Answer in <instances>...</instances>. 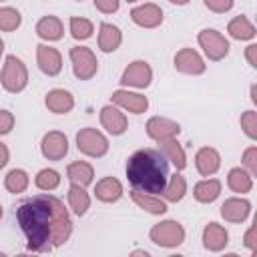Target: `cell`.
Wrapping results in <instances>:
<instances>
[{"label":"cell","instance_id":"obj_36","mask_svg":"<svg viewBox=\"0 0 257 257\" xmlns=\"http://www.w3.org/2000/svg\"><path fill=\"white\" fill-rule=\"evenodd\" d=\"M243 167L247 169V173L251 177L257 175V147L245 149V153H243Z\"/></svg>","mask_w":257,"mask_h":257},{"label":"cell","instance_id":"obj_31","mask_svg":"<svg viewBox=\"0 0 257 257\" xmlns=\"http://www.w3.org/2000/svg\"><path fill=\"white\" fill-rule=\"evenodd\" d=\"M28 183H30V179H28L26 171H22V169H12V171L4 177V187H6V191H8V193H14V195L24 193L26 187H28Z\"/></svg>","mask_w":257,"mask_h":257},{"label":"cell","instance_id":"obj_37","mask_svg":"<svg viewBox=\"0 0 257 257\" xmlns=\"http://www.w3.org/2000/svg\"><path fill=\"white\" fill-rule=\"evenodd\" d=\"M205 6L211 10V12H217V14H223V12H229L233 8V0H203Z\"/></svg>","mask_w":257,"mask_h":257},{"label":"cell","instance_id":"obj_13","mask_svg":"<svg viewBox=\"0 0 257 257\" xmlns=\"http://www.w3.org/2000/svg\"><path fill=\"white\" fill-rule=\"evenodd\" d=\"M36 62H38V68L48 76H56L62 70L60 52L56 48L48 46V44H38L36 46Z\"/></svg>","mask_w":257,"mask_h":257},{"label":"cell","instance_id":"obj_5","mask_svg":"<svg viewBox=\"0 0 257 257\" xmlns=\"http://www.w3.org/2000/svg\"><path fill=\"white\" fill-rule=\"evenodd\" d=\"M149 235H151V241L155 245L167 247V249L179 247L185 241V229H183V225L179 221H173V219L161 221V223L153 225V229H151Z\"/></svg>","mask_w":257,"mask_h":257},{"label":"cell","instance_id":"obj_19","mask_svg":"<svg viewBox=\"0 0 257 257\" xmlns=\"http://www.w3.org/2000/svg\"><path fill=\"white\" fill-rule=\"evenodd\" d=\"M94 195L102 203H116L122 197V185L114 177H104L94 185Z\"/></svg>","mask_w":257,"mask_h":257},{"label":"cell","instance_id":"obj_17","mask_svg":"<svg viewBox=\"0 0 257 257\" xmlns=\"http://www.w3.org/2000/svg\"><path fill=\"white\" fill-rule=\"evenodd\" d=\"M195 167L203 177H211L221 167V155L213 147H203L195 155Z\"/></svg>","mask_w":257,"mask_h":257},{"label":"cell","instance_id":"obj_16","mask_svg":"<svg viewBox=\"0 0 257 257\" xmlns=\"http://www.w3.org/2000/svg\"><path fill=\"white\" fill-rule=\"evenodd\" d=\"M100 124L112 135V137H118L126 131L128 122H126V116L112 104H106L100 108Z\"/></svg>","mask_w":257,"mask_h":257},{"label":"cell","instance_id":"obj_48","mask_svg":"<svg viewBox=\"0 0 257 257\" xmlns=\"http://www.w3.org/2000/svg\"><path fill=\"white\" fill-rule=\"evenodd\" d=\"M76 2H80V0H76Z\"/></svg>","mask_w":257,"mask_h":257},{"label":"cell","instance_id":"obj_34","mask_svg":"<svg viewBox=\"0 0 257 257\" xmlns=\"http://www.w3.org/2000/svg\"><path fill=\"white\" fill-rule=\"evenodd\" d=\"M34 185H36L40 191H54V189L60 185V175H58L54 169H42V171L36 175Z\"/></svg>","mask_w":257,"mask_h":257},{"label":"cell","instance_id":"obj_27","mask_svg":"<svg viewBox=\"0 0 257 257\" xmlns=\"http://www.w3.org/2000/svg\"><path fill=\"white\" fill-rule=\"evenodd\" d=\"M227 185L233 193H249L251 187H253V177L245 171V169H231L229 175H227Z\"/></svg>","mask_w":257,"mask_h":257},{"label":"cell","instance_id":"obj_21","mask_svg":"<svg viewBox=\"0 0 257 257\" xmlns=\"http://www.w3.org/2000/svg\"><path fill=\"white\" fill-rule=\"evenodd\" d=\"M122 42V32L108 22H102L98 28V48L102 52H114Z\"/></svg>","mask_w":257,"mask_h":257},{"label":"cell","instance_id":"obj_28","mask_svg":"<svg viewBox=\"0 0 257 257\" xmlns=\"http://www.w3.org/2000/svg\"><path fill=\"white\" fill-rule=\"evenodd\" d=\"M187 193V181L183 175L175 173L173 177L167 179V185L163 189V197L169 201V203H179Z\"/></svg>","mask_w":257,"mask_h":257},{"label":"cell","instance_id":"obj_41","mask_svg":"<svg viewBox=\"0 0 257 257\" xmlns=\"http://www.w3.org/2000/svg\"><path fill=\"white\" fill-rule=\"evenodd\" d=\"M245 56H247L249 64H251L253 68H257V44H249L247 50H245Z\"/></svg>","mask_w":257,"mask_h":257},{"label":"cell","instance_id":"obj_7","mask_svg":"<svg viewBox=\"0 0 257 257\" xmlns=\"http://www.w3.org/2000/svg\"><path fill=\"white\" fill-rule=\"evenodd\" d=\"M197 40H199V44H201V48L205 50V54H207L209 60H215V62H217V60H223V58L227 56V52H229V42H227V38H225L221 32L213 30V28L201 30L199 36H197Z\"/></svg>","mask_w":257,"mask_h":257},{"label":"cell","instance_id":"obj_40","mask_svg":"<svg viewBox=\"0 0 257 257\" xmlns=\"http://www.w3.org/2000/svg\"><path fill=\"white\" fill-rule=\"evenodd\" d=\"M255 233H257V227L255 225H251L249 229H247V233H245V247H249L251 251H255L257 249V239H255Z\"/></svg>","mask_w":257,"mask_h":257},{"label":"cell","instance_id":"obj_20","mask_svg":"<svg viewBox=\"0 0 257 257\" xmlns=\"http://www.w3.org/2000/svg\"><path fill=\"white\" fill-rule=\"evenodd\" d=\"M229 243V235L225 231V227H221L219 223H209L203 229V245L209 251H221L225 249Z\"/></svg>","mask_w":257,"mask_h":257},{"label":"cell","instance_id":"obj_25","mask_svg":"<svg viewBox=\"0 0 257 257\" xmlns=\"http://www.w3.org/2000/svg\"><path fill=\"white\" fill-rule=\"evenodd\" d=\"M221 195V181L219 179H205L199 181L193 189V197L199 203H213Z\"/></svg>","mask_w":257,"mask_h":257},{"label":"cell","instance_id":"obj_29","mask_svg":"<svg viewBox=\"0 0 257 257\" xmlns=\"http://www.w3.org/2000/svg\"><path fill=\"white\" fill-rule=\"evenodd\" d=\"M68 205H70V209H72L76 215H84V213L88 211V207H90V197H88V193L84 191L82 185H76V183L70 185V189H68Z\"/></svg>","mask_w":257,"mask_h":257},{"label":"cell","instance_id":"obj_2","mask_svg":"<svg viewBox=\"0 0 257 257\" xmlns=\"http://www.w3.org/2000/svg\"><path fill=\"white\" fill-rule=\"evenodd\" d=\"M126 179L137 191L163 193L169 179V161L157 149H141L126 161Z\"/></svg>","mask_w":257,"mask_h":257},{"label":"cell","instance_id":"obj_26","mask_svg":"<svg viewBox=\"0 0 257 257\" xmlns=\"http://www.w3.org/2000/svg\"><path fill=\"white\" fill-rule=\"evenodd\" d=\"M227 32H229L231 38H235V40H251V38L255 36V26L249 22L247 16L241 14V16H235V18L229 22Z\"/></svg>","mask_w":257,"mask_h":257},{"label":"cell","instance_id":"obj_15","mask_svg":"<svg viewBox=\"0 0 257 257\" xmlns=\"http://www.w3.org/2000/svg\"><path fill=\"white\" fill-rule=\"evenodd\" d=\"M251 213V203L247 199L231 197L221 205V217L229 223H243Z\"/></svg>","mask_w":257,"mask_h":257},{"label":"cell","instance_id":"obj_38","mask_svg":"<svg viewBox=\"0 0 257 257\" xmlns=\"http://www.w3.org/2000/svg\"><path fill=\"white\" fill-rule=\"evenodd\" d=\"M14 126V114L10 110H0V135H8Z\"/></svg>","mask_w":257,"mask_h":257},{"label":"cell","instance_id":"obj_8","mask_svg":"<svg viewBox=\"0 0 257 257\" xmlns=\"http://www.w3.org/2000/svg\"><path fill=\"white\" fill-rule=\"evenodd\" d=\"M151 80H153V68L145 60L131 62L120 76V82L124 86H133V88H147L151 84Z\"/></svg>","mask_w":257,"mask_h":257},{"label":"cell","instance_id":"obj_4","mask_svg":"<svg viewBox=\"0 0 257 257\" xmlns=\"http://www.w3.org/2000/svg\"><path fill=\"white\" fill-rule=\"evenodd\" d=\"M76 149L86 157L100 159L108 153V141L100 131L86 126V128H80L76 133Z\"/></svg>","mask_w":257,"mask_h":257},{"label":"cell","instance_id":"obj_44","mask_svg":"<svg viewBox=\"0 0 257 257\" xmlns=\"http://www.w3.org/2000/svg\"><path fill=\"white\" fill-rule=\"evenodd\" d=\"M251 100L257 102V92H255V86H251Z\"/></svg>","mask_w":257,"mask_h":257},{"label":"cell","instance_id":"obj_33","mask_svg":"<svg viewBox=\"0 0 257 257\" xmlns=\"http://www.w3.org/2000/svg\"><path fill=\"white\" fill-rule=\"evenodd\" d=\"M92 32H94V26H92V22L88 18H80V16H72L70 18V34H72V38L86 40V38L92 36Z\"/></svg>","mask_w":257,"mask_h":257},{"label":"cell","instance_id":"obj_10","mask_svg":"<svg viewBox=\"0 0 257 257\" xmlns=\"http://www.w3.org/2000/svg\"><path fill=\"white\" fill-rule=\"evenodd\" d=\"M40 151H42L44 159H48V161H60V159H64L66 153H68V139H66V135H62L58 131L46 133L42 137Z\"/></svg>","mask_w":257,"mask_h":257},{"label":"cell","instance_id":"obj_43","mask_svg":"<svg viewBox=\"0 0 257 257\" xmlns=\"http://www.w3.org/2000/svg\"><path fill=\"white\" fill-rule=\"evenodd\" d=\"M169 2H173V4H177V6H185V4H189L191 0H169Z\"/></svg>","mask_w":257,"mask_h":257},{"label":"cell","instance_id":"obj_49","mask_svg":"<svg viewBox=\"0 0 257 257\" xmlns=\"http://www.w3.org/2000/svg\"><path fill=\"white\" fill-rule=\"evenodd\" d=\"M0 2H2V0H0Z\"/></svg>","mask_w":257,"mask_h":257},{"label":"cell","instance_id":"obj_45","mask_svg":"<svg viewBox=\"0 0 257 257\" xmlns=\"http://www.w3.org/2000/svg\"><path fill=\"white\" fill-rule=\"evenodd\" d=\"M2 52H4V42L0 40V56H2Z\"/></svg>","mask_w":257,"mask_h":257},{"label":"cell","instance_id":"obj_39","mask_svg":"<svg viewBox=\"0 0 257 257\" xmlns=\"http://www.w3.org/2000/svg\"><path fill=\"white\" fill-rule=\"evenodd\" d=\"M96 10H100L102 14H112L118 10V0H92Z\"/></svg>","mask_w":257,"mask_h":257},{"label":"cell","instance_id":"obj_46","mask_svg":"<svg viewBox=\"0 0 257 257\" xmlns=\"http://www.w3.org/2000/svg\"><path fill=\"white\" fill-rule=\"evenodd\" d=\"M0 219H2V205H0Z\"/></svg>","mask_w":257,"mask_h":257},{"label":"cell","instance_id":"obj_9","mask_svg":"<svg viewBox=\"0 0 257 257\" xmlns=\"http://www.w3.org/2000/svg\"><path fill=\"white\" fill-rule=\"evenodd\" d=\"M147 135L157 141V143H163V141H169V139H175L179 133H181V126L179 122L171 120V118H165V116H151L147 120Z\"/></svg>","mask_w":257,"mask_h":257},{"label":"cell","instance_id":"obj_32","mask_svg":"<svg viewBox=\"0 0 257 257\" xmlns=\"http://www.w3.org/2000/svg\"><path fill=\"white\" fill-rule=\"evenodd\" d=\"M22 24V16L16 8L2 6L0 8V30L2 32H12Z\"/></svg>","mask_w":257,"mask_h":257},{"label":"cell","instance_id":"obj_18","mask_svg":"<svg viewBox=\"0 0 257 257\" xmlns=\"http://www.w3.org/2000/svg\"><path fill=\"white\" fill-rule=\"evenodd\" d=\"M44 104H46V108H48L50 112L66 114V112L72 110L74 98H72V94H70L68 90H64V88H54V90H50V92L46 94Z\"/></svg>","mask_w":257,"mask_h":257},{"label":"cell","instance_id":"obj_14","mask_svg":"<svg viewBox=\"0 0 257 257\" xmlns=\"http://www.w3.org/2000/svg\"><path fill=\"white\" fill-rule=\"evenodd\" d=\"M110 98H112V104H116V106H120V108H124L128 112H133V114H143L149 108L147 96H143L139 92H128V90H122L120 88V90H114Z\"/></svg>","mask_w":257,"mask_h":257},{"label":"cell","instance_id":"obj_47","mask_svg":"<svg viewBox=\"0 0 257 257\" xmlns=\"http://www.w3.org/2000/svg\"><path fill=\"white\" fill-rule=\"evenodd\" d=\"M126 2H137V0H126Z\"/></svg>","mask_w":257,"mask_h":257},{"label":"cell","instance_id":"obj_3","mask_svg":"<svg viewBox=\"0 0 257 257\" xmlns=\"http://www.w3.org/2000/svg\"><path fill=\"white\" fill-rule=\"evenodd\" d=\"M0 82H2L4 90L14 92V94L26 88V84H28V70H26L24 62L20 58H16L14 54L6 56L4 66H2V74H0Z\"/></svg>","mask_w":257,"mask_h":257},{"label":"cell","instance_id":"obj_24","mask_svg":"<svg viewBox=\"0 0 257 257\" xmlns=\"http://www.w3.org/2000/svg\"><path fill=\"white\" fill-rule=\"evenodd\" d=\"M66 177L70 179V183H76V185H90L92 179H94V169L86 163V161H74L68 165L66 169Z\"/></svg>","mask_w":257,"mask_h":257},{"label":"cell","instance_id":"obj_11","mask_svg":"<svg viewBox=\"0 0 257 257\" xmlns=\"http://www.w3.org/2000/svg\"><path fill=\"white\" fill-rule=\"evenodd\" d=\"M175 68L179 72H183V74L197 76V74H203L205 72L207 64H205V60L201 58V54L197 50H193V48H181L175 54Z\"/></svg>","mask_w":257,"mask_h":257},{"label":"cell","instance_id":"obj_1","mask_svg":"<svg viewBox=\"0 0 257 257\" xmlns=\"http://www.w3.org/2000/svg\"><path fill=\"white\" fill-rule=\"evenodd\" d=\"M16 219L26 235L28 249L46 253L66 243L72 235V221L60 199L52 195H36L16 209Z\"/></svg>","mask_w":257,"mask_h":257},{"label":"cell","instance_id":"obj_23","mask_svg":"<svg viewBox=\"0 0 257 257\" xmlns=\"http://www.w3.org/2000/svg\"><path fill=\"white\" fill-rule=\"evenodd\" d=\"M131 199H133L141 209H145L147 213H153V215H163V213H167L165 201L157 199V197L151 195V193H143V191L133 189V191H131Z\"/></svg>","mask_w":257,"mask_h":257},{"label":"cell","instance_id":"obj_6","mask_svg":"<svg viewBox=\"0 0 257 257\" xmlns=\"http://www.w3.org/2000/svg\"><path fill=\"white\" fill-rule=\"evenodd\" d=\"M70 62H72V72L78 80H90L96 74V68H98L96 56L86 46L70 48Z\"/></svg>","mask_w":257,"mask_h":257},{"label":"cell","instance_id":"obj_35","mask_svg":"<svg viewBox=\"0 0 257 257\" xmlns=\"http://www.w3.org/2000/svg\"><path fill=\"white\" fill-rule=\"evenodd\" d=\"M241 128L245 131L249 139H257V112L255 110H247L241 114Z\"/></svg>","mask_w":257,"mask_h":257},{"label":"cell","instance_id":"obj_12","mask_svg":"<svg viewBox=\"0 0 257 257\" xmlns=\"http://www.w3.org/2000/svg\"><path fill=\"white\" fill-rule=\"evenodd\" d=\"M131 20L141 28H157L163 22V10H161V6L147 2V4L135 6L131 10Z\"/></svg>","mask_w":257,"mask_h":257},{"label":"cell","instance_id":"obj_42","mask_svg":"<svg viewBox=\"0 0 257 257\" xmlns=\"http://www.w3.org/2000/svg\"><path fill=\"white\" fill-rule=\"evenodd\" d=\"M8 159H10V153H8V147L0 143V169H4V167H6V163H8Z\"/></svg>","mask_w":257,"mask_h":257},{"label":"cell","instance_id":"obj_30","mask_svg":"<svg viewBox=\"0 0 257 257\" xmlns=\"http://www.w3.org/2000/svg\"><path fill=\"white\" fill-rule=\"evenodd\" d=\"M161 149H163V155L167 157V161H171L175 165L177 171H183L187 167V157H185V151L183 147L175 141V139H169V141H163L161 143Z\"/></svg>","mask_w":257,"mask_h":257},{"label":"cell","instance_id":"obj_22","mask_svg":"<svg viewBox=\"0 0 257 257\" xmlns=\"http://www.w3.org/2000/svg\"><path fill=\"white\" fill-rule=\"evenodd\" d=\"M36 34H38L42 40L52 42V40H60V38H62L64 28H62V22H60L56 16L48 14V16H42V18L38 20V24H36Z\"/></svg>","mask_w":257,"mask_h":257}]
</instances>
